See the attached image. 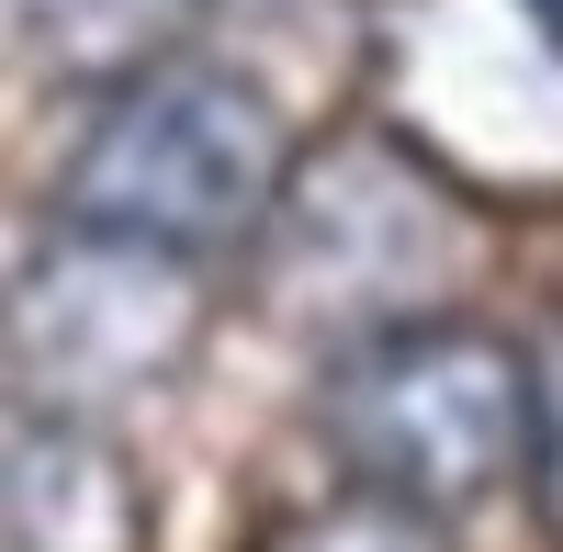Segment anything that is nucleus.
Returning <instances> with one entry per match:
<instances>
[{
	"label": "nucleus",
	"mask_w": 563,
	"mask_h": 552,
	"mask_svg": "<svg viewBox=\"0 0 563 552\" xmlns=\"http://www.w3.org/2000/svg\"><path fill=\"white\" fill-rule=\"evenodd\" d=\"M282 180H294V124L271 90L225 57H158L113 79L102 113L79 124V147L57 169V214L214 271L260 249Z\"/></svg>",
	"instance_id": "nucleus-1"
},
{
	"label": "nucleus",
	"mask_w": 563,
	"mask_h": 552,
	"mask_svg": "<svg viewBox=\"0 0 563 552\" xmlns=\"http://www.w3.org/2000/svg\"><path fill=\"white\" fill-rule=\"evenodd\" d=\"M372 135L485 214L563 203V12L552 0H384Z\"/></svg>",
	"instance_id": "nucleus-2"
},
{
	"label": "nucleus",
	"mask_w": 563,
	"mask_h": 552,
	"mask_svg": "<svg viewBox=\"0 0 563 552\" xmlns=\"http://www.w3.org/2000/svg\"><path fill=\"white\" fill-rule=\"evenodd\" d=\"M541 373V418H530V485H541V519L563 530V350L530 361Z\"/></svg>",
	"instance_id": "nucleus-9"
},
{
	"label": "nucleus",
	"mask_w": 563,
	"mask_h": 552,
	"mask_svg": "<svg viewBox=\"0 0 563 552\" xmlns=\"http://www.w3.org/2000/svg\"><path fill=\"white\" fill-rule=\"evenodd\" d=\"M327 451L350 463V496L406 519H462L485 496L530 485V418H541V373L519 339L474 328V316H417L339 350L327 373Z\"/></svg>",
	"instance_id": "nucleus-3"
},
{
	"label": "nucleus",
	"mask_w": 563,
	"mask_h": 552,
	"mask_svg": "<svg viewBox=\"0 0 563 552\" xmlns=\"http://www.w3.org/2000/svg\"><path fill=\"white\" fill-rule=\"evenodd\" d=\"M214 328V294L192 260L102 238V225H57L34 260L0 271V373L12 406L34 418H90L158 395L192 373V350Z\"/></svg>",
	"instance_id": "nucleus-5"
},
{
	"label": "nucleus",
	"mask_w": 563,
	"mask_h": 552,
	"mask_svg": "<svg viewBox=\"0 0 563 552\" xmlns=\"http://www.w3.org/2000/svg\"><path fill=\"white\" fill-rule=\"evenodd\" d=\"M12 12V34L34 45L45 68H68V79H135V68H158L180 57V23L203 12V0H0Z\"/></svg>",
	"instance_id": "nucleus-7"
},
{
	"label": "nucleus",
	"mask_w": 563,
	"mask_h": 552,
	"mask_svg": "<svg viewBox=\"0 0 563 552\" xmlns=\"http://www.w3.org/2000/svg\"><path fill=\"white\" fill-rule=\"evenodd\" d=\"M260 552H440V530L406 519V508H372V496H327V508L282 519Z\"/></svg>",
	"instance_id": "nucleus-8"
},
{
	"label": "nucleus",
	"mask_w": 563,
	"mask_h": 552,
	"mask_svg": "<svg viewBox=\"0 0 563 552\" xmlns=\"http://www.w3.org/2000/svg\"><path fill=\"white\" fill-rule=\"evenodd\" d=\"M474 203H451L429 169H417L395 135H339V147H294V180L260 225V271H271V305L294 328H327V339H384V328H417L440 316V294L462 283L474 260Z\"/></svg>",
	"instance_id": "nucleus-4"
},
{
	"label": "nucleus",
	"mask_w": 563,
	"mask_h": 552,
	"mask_svg": "<svg viewBox=\"0 0 563 552\" xmlns=\"http://www.w3.org/2000/svg\"><path fill=\"white\" fill-rule=\"evenodd\" d=\"M0 552H147V496L113 429L90 418H0Z\"/></svg>",
	"instance_id": "nucleus-6"
},
{
	"label": "nucleus",
	"mask_w": 563,
	"mask_h": 552,
	"mask_svg": "<svg viewBox=\"0 0 563 552\" xmlns=\"http://www.w3.org/2000/svg\"><path fill=\"white\" fill-rule=\"evenodd\" d=\"M552 12H563V0H552Z\"/></svg>",
	"instance_id": "nucleus-10"
}]
</instances>
